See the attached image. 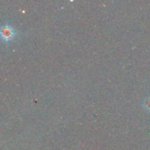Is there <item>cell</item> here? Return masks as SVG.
<instances>
[{
    "instance_id": "6da1fadb",
    "label": "cell",
    "mask_w": 150,
    "mask_h": 150,
    "mask_svg": "<svg viewBox=\"0 0 150 150\" xmlns=\"http://www.w3.org/2000/svg\"><path fill=\"white\" fill-rule=\"evenodd\" d=\"M16 34H17L16 30L9 25H3L1 28V37H2L3 40H4V41L12 40L14 39V37L16 36Z\"/></svg>"
},
{
    "instance_id": "7a4b0ae2",
    "label": "cell",
    "mask_w": 150,
    "mask_h": 150,
    "mask_svg": "<svg viewBox=\"0 0 150 150\" xmlns=\"http://www.w3.org/2000/svg\"><path fill=\"white\" fill-rule=\"evenodd\" d=\"M143 107L145 108V110L147 112H150V97H148L146 98L144 100H143Z\"/></svg>"
}]
</instances>
